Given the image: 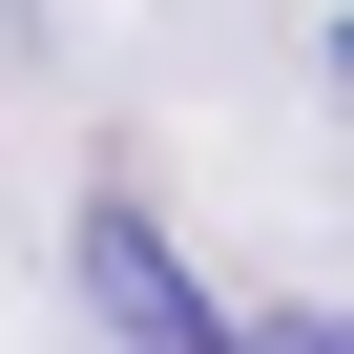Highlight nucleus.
Returning <instances> with one entry per match:
<instances>
[{
	"instance_id": "1",
	"label": "nucleus",
	"mask_w": 354,
	"mask_h": 354,
	"mask_svg": "<svg viewBox=\"0 0 354 354\" xmlns=\"http://www.w3.org/2000/svg\"><path fill=\"white\" fill-rule=\"evenodd\" d=\"M84 313H104V333H146V354H209V333H230V313H209V271L167 250L146 209H84Z\"/></svg>"
}]
</instances>
